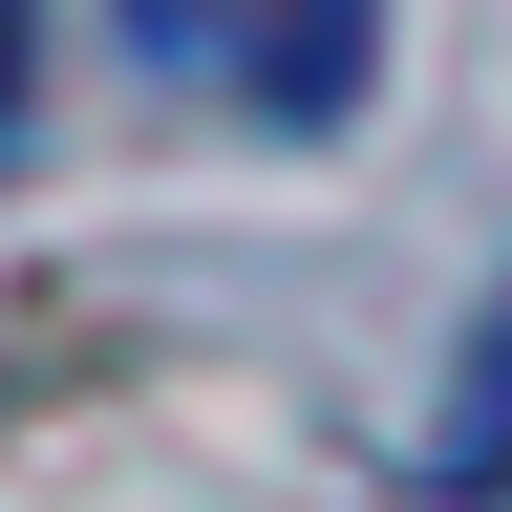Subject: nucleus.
I'll return each mask as SVG.
<instances>
[{
  "mask_svg": "<svg viewBox=\"0 0 512 512\" xmlns=\"http://www.w3.org/2000/svg\"><path fill=\"white\" fill-rule=\"evenodd\" d=\"M0 171H22V0H0Z\"/></svg>",
  "mask_w": 512,
  "mask_h": 512,
  "instance_id": "obj_3",
  "label": "nucleus"
},
{
  "mask_svg": "<svg viewBox=\"0 0 512 512\" xmlns=\"http://www.w3.org/2000/svg\"><path fill=\"white\" fill-rule=\"evenodd\" d=\"M427 512H512V278H491V320L427 384Z\"/></svg>",
  "mask_w": 512,
  "mask_h": 512,
  "instance_id": "obj_2",
  "label": "nucleus"
},
{
  "mask_svg": "<svg viewBox=\"0 0 512 512\" xmlns=\"http://www.w3.org/2000/svg\"><path fill=\"white\" fill-rule=\"evenodd\" d=\"M107 43L171 107H235V128H342L384 86V0H107Z\"/></svg>",
  "mask_w": 512,
  "mask_h": 512,
  "instance_id": "obj_1",
  "label": "nucleus"
}]
</instances>
